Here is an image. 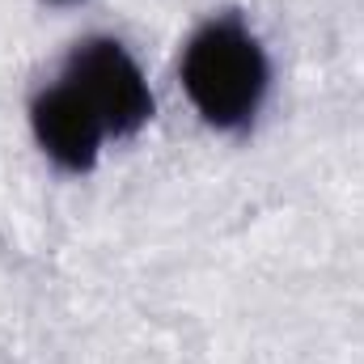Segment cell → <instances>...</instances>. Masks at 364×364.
<instances>
[{
	"label": "cell",
	"instance_id": "obj_3",
	"mask_svg": "<svg viewBox=\"0 0 364 364\" xmlns=\"http://www.w3.org/2000/svg\"><path fill=\"white\" fill-rule=\"evenodd\" d=\"M30 136L38 144V153L60 170V174H90L93 166L102 161V149H106V127L102 119L90 110V102L73 90L64 77L47 81L43 90H34L30 97Z\"/></svg>",
	"mask_w": 364,
	"mask_h": 364
},
{
	"label": "cell",
	"instance_id": "obj_4",
	"mask_svg": "<svg viewBox=\"0 0 364 364\" xmlns=\"http://www.w3.org/2000/svg\"><path fill=\"white\" fill-rule=\"evenodd\" d=\"M43 4H55V9H73V4H81V0H43Z\"/></svg>",
	"mask_w": 364,
	"mask_h": 364
},
{
	"label": "cell",
	"instance_id": "obj_1",
	"mask_svg": "<svg viewBox=\"0 0 364 364\" xmlns=\"http://www.w3.org/2000/svg\"><path fill=\"white\" fill-rule=\"evenodd\" d=\"M178 81L191 110L220 136H246L272 93V60L259 30L237 13L220 9L203 17L178 55Z\"/></svg>",
	"mask_w": 364,
	"mask_h": 364
},
{
	"label": "cell",
	"instance_id": "obj_2",
	"mask_svg": "<svg viewBox=\"0 0 364 364\" xmlns=\"http://www.w3.org/2000/svg\"><path fill=\"white\" fill-rule=\"evenodd\" d=\"M60 77L90 102L110 140H132L153 123L157 97L149 90V77L140 60L127 51V43L114 34L77 38L60 64Z\"/></svg>",
	"mask_w": 364,
	"mask_h": 364
}]
</instances>
